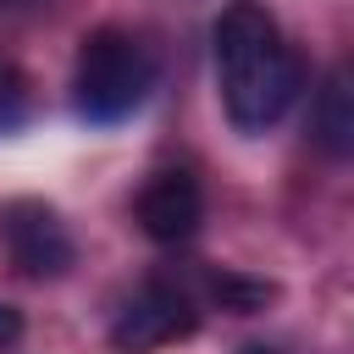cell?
<instances>
[{
  "label": "cell",
  "instance_id": "obj_1",
  "mask_svg": "<svg viewBox=\"0 0 354 354\" xmlns=\"http://www.w3.org/2000/svg\"><path fill=\"white\" fill-rule=\"evenodd\" d=\"M216 72H221V105L238 133H266L288 116V105L304 88V66L288 50L277 17L260 0H232L216 28Z\"/></svg>",
  "mask_w": 354,
  "mask_h": 354
},
{
  "label": "cell",
  "instance_id": "obj_2",
  "mask_svg": "<svg viewBox=\"0 0 354 354\" xmlns=\"http://www.w3.org/2000/svg\"><path fill=\"white\" fill-rule=\"evenodd\" d=\"M155 88V55L138 33L127 28H94L77 44V66H72V100L88 122H122L144 105V94Z\"/></svg>",
  "mask_w": 354,
  "mask_h": 354
},
{
  "label": "cell",
  "instance_id": "obj_3",
  "mask_svg": "<svg viewBox=\"0 0 354 354\" xmlns=\"http://www.w3.org/2000/svg\"><path fill=\"white\" fill-rule=\"evenodd\" d=\"M199 326V310L183 288H166V282H149L138 299L122 304V315L111 321V348L116 354H155L177 337H188Z\"/></svg>",
  "mask_w": 354,
  "mask_h": 354
},
{
  "label": "cell",
  "instance_id": "obj_4",
  "mask_svg": "<svg viewBox=\"0 0 354 354\" xmlns=\"http://www.w3.org/2000/svg\"><path fill=\"white\" fill-rule=\"evenodd\" d=\"M0 238L22 277H61L72 266V232L44 199H11L0 205Z\"/></svg>",
  "mask_w": 354,
  "mask_h": 354
},
{
  "label": "cell",
  "instance_id": "obj_5",
  "mask_svg": "<svg viewBox=\"0 0 354 354\" xmlns=\"http://www.w3.org/2000/svg\"><path fill=\"white\" fill-rule=\"evenodd\" d=\"M199 216H205V194H199V177L183 171V166L155 171V177L144 183V194H138V227H144L155 243H183V238H194Z\"/></svg>",
  "mask_w": 354,
  "mask_h": 354
},
{
  "label": "cell",
  "instance_id": "obj_6",
  "mask_svg": "<svg viewBox=\"0 0 354 354\" xmlns=\"http://www.w3.org/2000/svg\"><path fill=\"white\" fill-rule=\"evenodd\" d=\"M310 133L326 155L354 160V61L332 66L315 88V111H310Z\"/></svg>",
  "mask_w": 354,
  "mask_h": 354
},
{
  "label": "cell",
  "instance_id": "obj_7",
  "mask_svg": "<svg viewBox=\"0 0 354 354\" xmlns=\"http://www.w3.org/2000/svg\"><path fill=\"white\" fill-rule=\"evenodd\" d=\"M205 299L221 304V310H232V315H254V310H266V304L277 299V282L238 277V271H216V277H205Z\"/></svg>",
  "mask_w": 354,
  "mask_h": 354
},
{
  "label": "cell",
  "instance_id": "obj_8",
  "mask_svg": "<svg viewBox=\"0 0 354 354\" xmlns=\"http://www.w3.org/2000/svg\"><path fill=\"white\" fill-rule=\"evenodd\" d=\"M17 111H22V88H17L11 66L0 61V127H6V122H17Z\"/></svg>",
  "mask_w": 354,
  "mask_h": 354
},
{
  "label": "cell",
  "instance_id": "obj_9",
  "mask_svg": "<svg viewBox=\"0 0 354 354\" xmlns=\"http://www.w3.org/2000/svg\"><path fill=\"white\" fill-rule=\"evenodd\" d=\"M17 337H22V315H17L11 304H0V354H6Z\"/></svg>",
  "mask_w": 354,
  "mask_h": 354
},
{
  "label": "cell",
  "instance_id": "obj_10",
  "mask_svg": "<svg viewBox=\"0 0 354 354\" xmlns=\"http://www.w3.org/2000/svg\"><path fill=\"white\" fill-rule=\"evenodd\" d=\"M238 354H282V348H271V343H249V348H238Z\"/></svg>",
  "mask_w": 354,
  "mask_h": 354
}]
</instances>
